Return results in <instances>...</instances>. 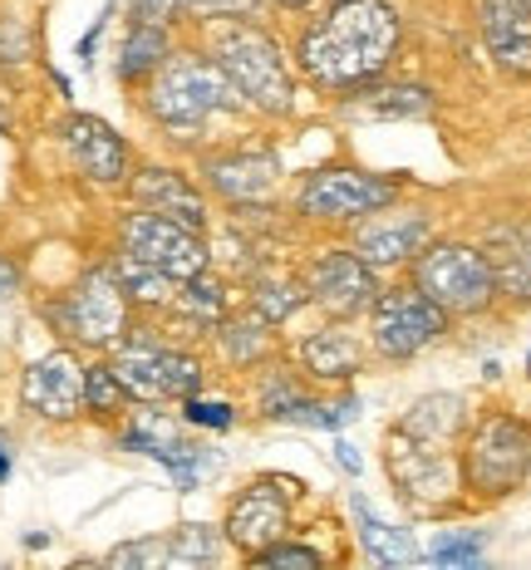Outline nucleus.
I'll return each instance as SVG.
<instances>
[{"mask_svg":"<svg viewBox=\"0 0 531 570\" xmlns=\"http://www.w3.org/2000/svg\"><path fill=\"white\" fill-rule=\"evenodd\" d=\"M10 468H16V453H10V443H6V438H0V482L10 478Z\"/></svg>","mask_w":531,"mask_h":570,"instance_id":"obj_42","label":"nucleus"},{"mask_svg":"<svg viewBox=\"0 0 531 570\" xmlns=\"http://www.w3.org/2000/svg\"><path fill=\"white\" fill-rule=\"evenodd\" d=\"M65 570H104V561H75V566H65Z\"/></svg>","mask_w":531,"mask_h":570,"instance_id":"obj_47","label":"nucleus"},{"mask_svg":"<svg viewBox=\"0 0 531 570\" xmlns=\"http://www.w3.org/2000/svg\"><path fill=\"white\" fill-rule=\"evenodd\" d=\"M109 370L128 389L134 403H168V399H193L203 389V360L187 350H168L153 340H124L114 350Z\"/></svg>","mask_w":531,"mask_h":570,"instance_id":"obj_10","label":"nucleus"},{"mask_svg":"<svg viewBox=\"0 0 531 570\" xmlns=\"http://www.w3.org/2000/svg\"><path fill=\"white\" fill-rule=\"evenodd\" d=\"M50 320L59 325V335H69L75 344L118 350L128 335V295L109 266H94L69 285V295L50 311Z\"/></svg>","mask_w":531,"mask_h":570,"instance_id":"obj_8","label":"nucleus"},{"mask_svg":"<svg viewBox=\"0 0 531 570\" xmlns=\"http://www.w3.org/2000/svg\"><path fill=\"white\" fill-rule=\"evenodd\" d=\"M433 236V217L429 212H374L370 222L354 227V246L350 252L374 271H394L419 261V252Z\"/></svg>","mask_w":531,"mask_h":570,"instance_id":"obj_15","label":"nucleus"},{"mask_svg":"<svg viewBox=\"0 0 531 570\" xmlns=\"http://www.w3.org/2000/svg\"><path fill=\"white\" fill-rule=\"evenodd\" d=\"M527 370H531V360H527Z\"/></svg>","mask_w":531,"mask_h":570,"instance_id":"obj_48","label":"nucleus"},{"mask_svg":"<svg viewBox=\"0 0 531 570\" xmlns=\"http://www.w3.org/2000/svg\"><path fill=\"white\" fill-rule=\"evenodd\" d=\"M301 403H305V389L291 370H271L262 379V389H256V409H262V419H295Z\"/></svg>","mask_w":531,"mask_h":570,"instance_id":"obj_31","label":"nucleus"},{"mask_svg":"<svg viewBox=\"0 0 531 570\" xmlns=\"http://www.w3.org/2000/svg\"><path fill=\"white\" fill-rule=\"evenodd\" d=\"M448 335V315L413 281L380 291L370 311V350L389 364H409Z\"/></svg>","mask_w":531,"mask_h":570,"instance_id":"obj_7","label":"nucleus"},{"mask_svg":"<svg viewBox=\"0 0 531 570\" xmlns=\"http://www.w3.org/2000/svg\"><path fill=\"white\" fill-rule=\"evenodd\" d=\"M222 546H227L222 527H207V521H183V527L168 537L173 561H183V566H217Z\"/></svg>","mask_w":531,"mask_h":570,"instance_id":"obj_29","label":"nucleus"},{"mask_svg":"<svg viewBox=\"0 0 531 570\" xmlns=\"http://www.w3.org/2000/svg\"><path fill=\"white\" fill-rule=\"evenodd\" d=\"M276 325H266L262 315L246 305L242 315H227L217 325V344L222 354H227V364H236V370H252V364L271 360V350H276V335H271Z\"/></svg>","mask_w":531,"mask_h":570,"instance_id":"obj_24","label":"nucleus"},{"mask_svg":"<svg viewBox=\"0 0 531 570\" xmlns=\"http://www.w3.org/2000/svg\"><path fill=\"white\" fill-rule=\"evenodd\" d=\"M128 16H134V26L168 30L173 16H177V0H128Z\"/></svg>","mask_w":531,"mask_h":570,"instance_id":"obj_38","label":"nucleus"},{"mask_svg":"<svg viewBox=\"0 0 531 570\" xmlns=\"http://www.w3.org/2000/svg\"><path fill=\"white\" fill-rule=\"evenodd\" d=\"M109 271H114V281L124 285L128 305H173L177 301V285L168 276H158V271L138 266L134 256H118V266H109Z\"/></svg>","mask_w":531,"mask_h":570,"instance_id":"obj_28","label":"nucleus"},{"mask_svg":"<svg viewBox=\"0 0 531 570\" xmlns=\"http://www.w3.org/2000/svg\"><path fill=\"white\" fill-rule=\"evenodd\" d=\"M394 428L419 448L453 453V443L468 433V399L463 394H423L419 403H409V413Z\"/></svg>","mask_w":531,"mask_h":570,"instance_id":"obj_20","label":"nucleus"},{"mask_svg":"<svg viewBox=\"0 0 531 570\" xmlns=\"http://www.w3.org/2000/svg\"><path fill=\"white\" fill-rule=\"evenodd\" d=\"M118 242H124V256H134L138 266L168 276L173 285H187L212 271V252H207L203 232L158 217V212H128L124 227H118Z\"/></svg>","mask_w":531,"mask_h":570,"instance_id":"obj_9","label":"nucleus"},{"mask_svg":"<svg viewBox=\"0 0 531 570\" xmlns=\"http://www.w3.org/2000/svg\"><path fill=\"white\" fill-rule=\"evenodd\" d=\"M413 285H419L448 320L482 315L502 295L492 256L468 242H429L419 252V261H413Z\"/></svg>","mask_w":531,"mask_h":570,"instance_id":"obj_5","label":"nucleus"},{"mask_svg":"<svg viewBox=\"0 0 531 570\" xmlns=\"http://www.w3.org/2000/svg\"><path fill=\"white\" fill-rule=\"evenodd\" d=\"M463 487L488 502L512 497L531 478V423L517 413H482L463 443Z\"/></svg>","mask_w":531,"mask_h":570,"instance_id":"obj_4","label":"nucleus"},{"mask_svg":"<svg viewBox=\"0 0 531 570\" xmlns=\"http://www.w3.org/2000/svg\"><path fill=\"white\" fill-rule=\"evenodd\" d=\"M335 462H340V468L350 472V478H360V472H364V462H360V448H354V443H335Z\"/></svg>","mask_w":531,"mask_h":570,"instance_id":"obj_41","label":"nucleus"},{"mask_svg":"<svg viewBox=\"0 0 531 570\" xmlns=\"http://www.w3.org/2000/svg\"><path fill=\"white\" fill-rule=\"evenodd\" d=\"M512 256H522V261H527V266H531V227H527L522 236H517V246H512Z\"/></svg>","mask_w":531,"mask_h":570,"instance_id":"obj_43","label":"nucleus"},{"mask_svg":"<svg viewBox=\"0 0 531 570\" xmlns=\"http://www.w3.org/2000/svg\"><path fill=\"white\" fill-rule=\"evenodd\" d=\"M350 517H354V531H360L364 556H370L380 570H404V566H413L423 556L419 537L404 531V527H394V521H384L360 492H350Z\"/></svg>","mask_w":531,"mask_h":570,"instance_id":"obj_22","label":"nucleus"},{"mask_svg":"<svg viewBox=\"0 0 531 570\" xmlns=\"http://www.w3.org/2000/svg\"><path fill=\"white\" fill-rule=\"evenodd\" d=\"M128 389L118 384V374L109 370V364H89L85 370V409L94 413V419H118V413L128 409Z\"/></svg>","mask_w":531,"mask_h":570,"instance_id":"obj_30","label":"nucleus"},{"mask_svg":"<svg viewBox=\"0 0 531 570\" xmlns=\"http://www.w3.org/2000/svg\"><path fill=\"white\" fill-rule=\"evenodd\" d=\"M404 20L389 0H335L321 20L301 30L295 40V69L311 89L345 99L370 85L394 65Z\"/></svg>","mask_w":531,"mask_h":570,"instance_id":"obj_1","label":"nucleus"},{"mask_svg":"<svg viewBox=\"0 0 531 570\" xmlns=\"http://www.w3.org/2000/svg\"><path fill=\"white\" fill-rule=\"evenodd\" d=\"M20 285H26V276H20V266L10 256H0V301H16Z\"/></svg>","mask_w":531,"mask_h":570,"instance_id":"obj_40","label":"nucleus"},{"mask_svg":"<svg viewBox=\"0 0 531 570\" xmlns=\"http://www.w3.org/2000/svg\"><path fill=\"white\" fill-rule=\"evenodd\" d=\"M59 138H65V153L79 168V177H89L99 187L128 183V142L118 138L114 124H104L94 114H69L59 124Z\"/></svg>","mask_w":531,"mask_h":570,"instance_id":"obj_16","label":"nucleus"},{"mask_svg":"<svg viewBox=\"0 0 531 570\" xmlns=\"http://www.w3.org/2000/svg\"><path fill=\"white\" fill-rule=\"evenodd\" d=\"M399 177H380L364 168H321L301 183L295 193V212L305 222H325V227H345V222H364L374 212H389L399 202Z\"/></svg>","mask_w":531,"mask_h":570,"instance_id":"obj_6","label":"nucleus"},{"mask_svg":"<svg viewBox=\"0 0 531 570\" xmlns=\"http://www.w3.org/2000/svg\"><path fill=\"white\" fill-rule=\"evenodd\" d=\"M177 311H183L187 320H197V325H207V330H217L222 320L232 315V301H227V285H222L217 276H197V281H187V285H177Z\"/></svg>","mask_w":531,"mask_h":570,"instance_id":"obj_27","label":"nucleus"},{"mask_svg":"<svg viewBox=\"0 0 531 570\" xmlns=\"http://www.w3.org/2000/svg\"><path fill=\"white\" fill-rule=\"evenodd\" d=\"M246 570H325V561H321V551H315V546L281 541V546H271V551L252 556V566H246Z\"/></svg>","mask_w":531,"mask_h":570,"instance_id":"obj_33","label":"nucleus"},{"mask_svg":"<svg viewBox=\"0 0 531 570\" xmlns=\"http://www.w3.org/2000/svg\"><path fill=\"white\" fill-rule=\"evenodd\" d=\"M305 305V285L291 271H262L252 281V311L266 320V325H286V320Z\"/></svg>","mask_w":531,"mask_h":570,"instance_id":"obj_26","label":"nucleus"},{"mask_svg":"<svg viewBox=\"0 0 531 570\" xmlns=\"http://www.w3.org/2000/svg\"><path fill=\"white\" fill-rule=\"evenodd\" d=\"M443 570H492L488 561H468V566H443Z\"/></svg>","mask_w":531,"mask_h":570,"instance_id":"obj_46","label":"nucleus"},{"mask_svg":"<svg viewBox=\"0 0 531 570\" xmlns=\"http://www.w3.org/2000/svg\"><path fill=\"white\" fill-rule=\"evenodd\" d=\"M109 10H114V0H109V6H104V16H99V20H94V26H89V35H85V40H79V65H94V50H99V40H104V26H109Z\"/></svg>","mask_w":531,"mask_h":570,"instance_id":"obj_39","label":"nucleus"},{"mask_svg":"<svg viewBox=\"0 0 531 570\" xmlns=\"http://www.w3.org/2000/svg\"><path fill=\"white\" fill-rule=\"evenodd\" d=\"M429 556L439 566H468V561H482V531H448L429 546Z\"/></svg>","mask_w":531,"mask_h":570,"instance_id":"obj_37","label":"nucleus"},{"mask_svg":"<svg viewBox=\"0 0 531 570\" xmlns=\"http://www.w3.org/2000/svg\"><path fill=\"white\" fill-rule=\"evenodd\" d=\"M236 104L242 99H236V89L227 85V75H222L207 55H193V50L173 55L144 89L148 118L163 124L168 134H193V128H203L207 118L227 114Z\"/></svg>","mask_w":531,"mask_h":570,"instance_id":"obj_3","label":"nucleus"},{"mask_svg":"<svg viewBox=\"0 0 531 570\" xmlns=\"http://www.w3.org/2000/svg\"><path fill=\"white\" fill-rule=\"evenodd\" d=\"M173 551H168V537H138V541H124L104 556V570H168Z\"/></svg>","mask_w":531,"mask_h":570,"instance_id":"obj_32","label":"nucleus"},{"mask_svg":"<svg viewBox=\"0 0 531 570\" xmlns=\"http://www.w3.org/2000/svg\"><path fill=\"white\" fill-rule=\"evenodd\" d=\"M207 59L227 75L236 99L266 118L295 114V69L281 40L256 20H217L207 40Z\"/></svg>","mask_w":531,"mask_h":570,"instance_id":"obj_2","label":"nucleus"},{"mask_svg":"<svg viewBox=\"0 0 531 570\" xmlns=\"http://www.w3.org/2000/svg\"><path fill=\"white\" fill-rule=\"evenodd\" d=\"M128 193H134L138 212H158V217L183 222V227H193V232L207 227V197L197 193L193 177H183L177 168H144V173H134Z\"/></svg>","mask_w":531,"mask_h":570,"instance_id":"obj_19","label":"nucleus"},{"mask_svg":"<svg viewBox=\"0 0 531 570\" xmlns=\"http://www.w3.org/2000/svg\"><path fill=\"white\" fill-rule=\"evenodd\" d=\"M276 6H281V10H311L315 0H276Z\"/></svg>","mask_w":531,"mask_h":570,"instance_id":"obj_45","label":"nucleus"},{"mask_svg":"<svg viewBox=\"0 0 531 570\" xmlns=\"http://www.w3.org/2000/svg\"><path fill=\"white\" fill-rule=\"evenodd\" d=\"M478 30L507 75H531V0H478Z\"/></svg>","mask_w":531,"mask_h":570,"instance_id":"obj_18","label":"nucleus"},{"mask_svg":"<svg viewBox=\"0 0 531 570\" xmlns=\"http://www.w3.org/2000/svg\"><path fill=\"white\" fill-rule=\"evenodd\" d=\"M183 423L212 428V433H227V428L236 423V403L232 399H203V394H193V399H183Z\"/></svg>","mask_w":531,"mask_h":570,"instance_id":"obj_36","label":"nucleus"},{"mask_svg":"<svg viewBox=\"0 0 531 570\" xmlns=\"http://www.w3.org/2000/svg\"><path fill=\"white\" fill-rule=\"evenodd\" d=\"M354 419H360V399H335V403H311L305 399L301 403V413H295L291 423H301V428H330V433H340V428H350Z\"/></svg>","mask_w":531,"mask_h":570,"instance_id":"obj_34","label":"nucleus"},{"mask_svg":"<svg viewBox=\"0 0 531 570\" xmlns=\"http://www.w3.org/2000/svg\"><path fill=\"white\" fill-rule=\"evenodd\" d=\"M295 360H301V370L311 379H321V384H350V379L364 370V344L354 340L350 325H321L315 335L301 340Z\"/></svg>","mask_w":531,"mask_h":570,"instance_id":"obj_21","label":"nucleus"},{"mask_svg":"<svg viewBox=\"0 0 531 570\" xmlns=\"http://www.w3.org/2000/svg\"><path fill=\"white\" fill-rule=\"evenodd\" d=\"M26 546H30V551H40V546H50V537H45V531H30Z\"/></svg>","mask_w":531,"mask_h":570,"instance_id":"obj_44","label":"nucleus"},{"mask_svg":"<svg viewBox=\"0 0 531 570\" xmlns=\"http://www.w3.org/2000/svg\"><path fill=\"white\" fill-rule=\"evenodd\" d=\"M301 285L340 325H350L354 315H370L374 301H380V271L364 266L350 246H325V252H315L301 271Z\"/></svg>","mask_w":531,"mask_h":570,"instance_id":"obj_11","label":"nucleus"},{"mask_svg":"<svg viewBox=\"0 0 531 570\" xmlns=\"http://www.w3.org/2000/svg\"><path fill=\"white\" fill-rule=\"evenodd\" d=\"M286 531H291V492H276V478H262L232 497L222 537L236 551L262 556L271 546L286 541Z\"/></svg>","mask_w":531,"mask_h":570,"instance_id":"obj_13","label":"nucleus"},{"mask_svg":"<svg viewBox=\"0 0 531 570\" xmlns=\"http://www.w3.org/2000/svg\"><path fill=\"white\" fill-rule=\"evenodd\" d=\"M433 104H439V94L429 85H370L360 94H345V104H340V114L345 118H364V124H389V118H429Z\"/></svg>","mask_w":531,"mask_h":570,"instance_id":"obj_23","label":"nucleus"},{"mask_svg":"<svg viewBox=\"0 0 531 570\" xmlns=\"http://www.w3.org/2000/svg\"><path fill=\"white\" fill-rule=\"evenodd\" d=\"M207 187L232 207H252V202H266L281 183V163L271 148H227L212 153L203 163Z\"/></svg>","mask_w":531,"mask_h":570,"instance_id":"obj_17","label":"nucleus"},{"mask_svg":"<svg viewBox=\"0 0 531 570\" xmlns=\"http://www.w3.org/2000/svg\"><path fill=\"white\" fill-rule=\"evenodd\" d=\"M20 403L45 423H75L85 413V364L69 350H50L20 379Z\"/></svg>","mask_w":531,"mask_h":570,"instance_id":"obj_14","label":"nucleus"},{"mask_svg":"<svg viewBox=\"0 0 531 570\" xmlns=\"http://www.w3.org/2000/svg\"><path fill=\"white\" fill-rule=\"evenodd\" d=\"M177 10L203 20V26H217V20H252L262 0H177Z\"/></svg>","mask_w":531,"mask_h":570,"instance_id":"obj_35","label":"nucleus"},{"mask_svg":"<svg viewBox=\"0 0 531 570\" xmlns=\"http://www.w3.org/2000/svg\"><path fill=\"white\" fill-rule=\"evenodd\" d=\"M384 468H389V482L394 492L404 497L413 512H439L458 497L463 487V472L448 453H433V448H419L409 443L404 433H389V448H384Z\"/></svg>","mask_w":531,"mask_h":570,"instance_id":"obj_12","label":"nucleus"},{"mask_svg":"<svg viewBox=\"0 0 531 570\" xmlns=\"http://www.w3.org/2000/svg\"><path fill=\"white\" fill-rule=\"evenodd\" d=\"M173 59V35L158 26H128L124 50H118V79L124 85H148Z\"/></svg>","mask_w":531,"mask_h":570,"instance_id":"obj_25","label":"nucleus"}]
</instances>
